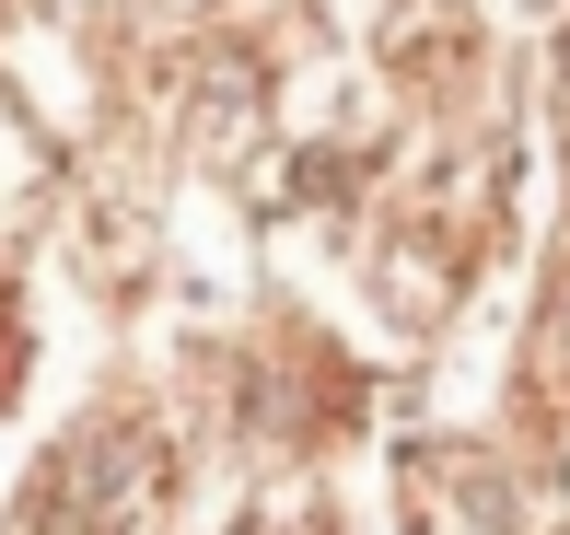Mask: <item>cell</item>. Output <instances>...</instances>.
<instances>
[{
  "instance_id": "cell-1",
  "label": "cell",
  "mask_w": 570,
  "mask_h": 535,
  "mask_svg": "<svg viewBox=\"0 0 570 535\" xmlns=\"http://www.w3.org/2000/svg\"><path fill=\"white\" fill-rule=\"evenodd\" d=\"M175 501V443L151 419H82L59 454H47L36 524L47 535H151Z\"/></svg>"
},
{
  "instance_id": "cell-2",
  "label": "cell",
  "mask_w": 570,
  "mask_h": 535,
  "mask_svg": "<svg viewBox=\"0 0 570 535\" xmlns=\"http://www.w3.org/2000/svg\"><path fill=\"white\" fill-rule=\"evenodd\" d=\"M407 501H420L431 535H512V489L489 454H454V443H420L407 454Z\"/></svg>"
},
{
  "instance_id": "cell-3",
  "label": "cell",
  "mask_w": 570,
  "mask_h": 535,
  "mask_svg": "<svg viewBox=\"0 0 570 535\" xmlns=\"http://www.w3.org/2000/svg\"><path fill=\"white\" fill-rule=\"evenodd\" d=\"M256 117H268V70H256V47H210L187 82V151L198 164H233V151L256 140Z\"/></svg>"
},
{
  "instance_id": "cell-4",
  "label": "cell",
  "mask_w": 570,
  "mask_h": 535,
  "mask_svg": "<svg viewBox=\"0 0 570 535\" xmlns=\"http://www.w3.org/2000/svg\"><path fill=\"white\" fill-rule=\"evenodd\" d=\"M524 419H559L570 430V279L535 315V349H524Z\"/></svg>"
},
{
  "instance_id": "cell-5",
  "label": "cell",
  "mask_w": 570,
  "mask_h": 535,
  "mask_svg": "<svg viewBox=\"0 0 570 535\" xmlns=\"http://www.w3.org/2000/svg\"><path fill=\"white\" fill-rule=\"evenodd\" d=\"M0 396H23V315L0 303Z\"/></svg>"
},
{
  "instance_id": "cell-6",
  "label": "cell",
  "mask_w": 570,
  "mask_h": 535,
  "mask_svg": "<svg viewBox=\"0 0 570 535\" xmlns=\"http://www.w3.org/2000/svg\"><path fill=\"white\" fill-rule=\"evenodd\" d=\"M279 535H338V524H326V513H315V501H303V513H292V524H279Z\"/></svg>"
},
{
  "instance_id": "cell-7",
  "label": "cell",
  "mask_w": 570,
  "mask_h": 535,
  "mask_svg": "<svg viewBox=\"0 0 570 535\" xmlns=\"http://www.w3.org/2000/svg\"><path fill=\"white\" fill-rule=\"evenodd\" d=\"M559 82H570V36H559Z\"/></svg>"
}]
</instances>
